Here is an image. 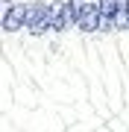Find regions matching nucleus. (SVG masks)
Here are the masks:
<instances>
[{"instance_id": "nucleus-3", "label": "nucleus", "mask_w": 129, "mask_h": 132, "mask_svg": "<svg viewBox=\"0 0 129 132\" xmlns=\"http://www.w3.org/2000/svg\"><path fill=\"white\" fill-rule=\"evenodd\" d=\"M27 18H29V6H9L3 15V29L6 32H18V29L27 27Z\"/></svg>"}, {"instance_id": "nucleus-4", "label": "nucleus", "mask_w": 129, "mask_h": 132, "mask_svg": "<svg viewBox=\"0 0 129 132\" xmlns=\"http://www.w3.org/2000/svg\"><path fill=\"white\" fill-rule=\"evenodd\" d=\"M76 27L82 29V32L100 29V3H97V0H88V6H85V12H82V18H79Z\"/></svg>"}, {"instance_id": "nucleus-1", "label": "nucleus", "mask_w": 129, "mask_h": 132, "mask_svg": "<svg viewBox=\"0 0 129 132\" xmlns=\"http://www.w3.org/2000/svg\"><path fill=\"white\" fill-rule=\"evenodd\" d=\"M27 29H29L32 35H44V32L50 29V6H47V3H29Z\"/></svg>"}, {"instance_id": "nucleus-5", "label": "nucleus", "mask_w": 129, "mask_h": 132, "mask_svg": "<svg viewBox=\"0 0 129 132\" xmlns=\"http://www.w3.org/2000/svg\"><path fill=\"white\" fill-rule=\"evenodd\" d=\"M85 6H88V0H71V3H67V9H71V15H73V24H79Z\"/></svg>"}, {"instance_id": "nucleus-2", "label": "nucleus", "mask_w": 129, "mask_h": 132, "mask_svg": "<svg viewBox=\"0 0 129 132\" xmlns=\"http://www.w3.org/2000/svg\"><path fill=\"white\" fill-rule=\"evenodd\" d=\"M71 24H73V15H71V9H67V3L53 0L50 3V29L53 32H65Z\"/></svg>"}, {"instance_id": "nucleus-6", "label": "nucleus", "mask_w": 129, "mask_h": 132, "mask_svg": "<svg viewBox=\"0 0 129 132\" xmlns=\"http://www.w3.org/2000/svg\"><path fill=\"white\" fill-rule=\"evenodd\" d=\"M123 3H126V21H129V0H123Z\"/></svg>"}]
</instances>
